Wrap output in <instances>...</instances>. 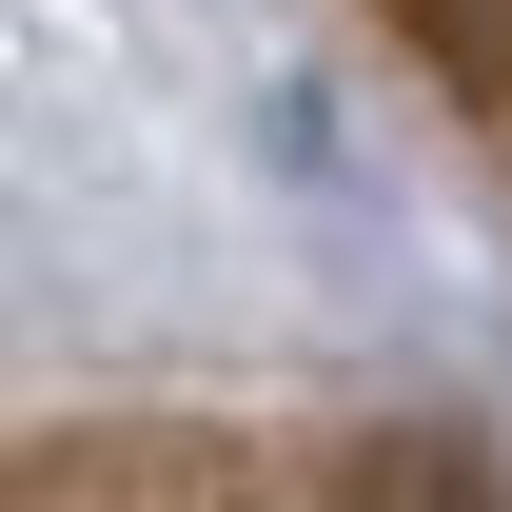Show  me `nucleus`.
I'll return each instance as SVG.
<instances>
[]
</instances>
